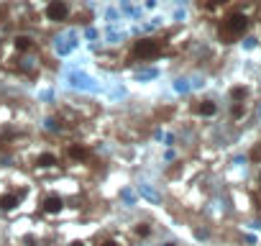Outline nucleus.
Segmentation results:
<instances>
[{"label":"nucleus","instance_id":"1","mask_svg":"<svg viewBox=\"0 0 261 246\" xmlns=\"http://www.w3.org/2000/svg\"><path fill=\"white\" fill-rule=\"evenodd\" d=\"M248 29H251V18H248L243 11H233V13H228V16L220 21L218 36H220L223 44H233V41L243 39V36L248 34Z\"/></svg>","mask_w":261,"mask_h":246},{"label":"nucleus","instance_id":"2","mask_svg":"<svg viewBox=\"0 0 261 246\" xmlns=\"http://www.w3.org/2000/svg\"><path fill=\"white\" fill-rule=\"evenodd\" d=\"M162 54V41L159 39H139L134 44V49H130V57L134 59H156Z\"/></svg>","mask_w":261,"mask_h":246},{"label":"nucleus","instance_id":"3","mask_svg":"<svg viewBox=\"0 0 261 246\" xmlns=\"http://www.w3.org/2000/svg\"><path fill=\"white\" fill-rule=\"evenodd\" d=\"M44 16L54 23H62L69 18V6H67V0H49L46 8H44Z\"/></svg>","mask_w":261,"mask_h":246},{"label":"nucleus","instance_id":"4","mask_svg":"<svg viewBox=\"0 0 261 246\" xmlns=\"http://www.w3.org/2000/svg\"><path fill=\"white\" fill-rule=\"evenodd\" d=\"M192 110H195L197 115H202V118H210V115L218 113V103L210 100V97H205V100H197V103L192 105Z\"/></svg>","mask_w":261,"mask_h":246},{"label":"nucleus","instance_id":"5","mask_svg":"<svg viewBox=\"0 0 261 246\" xmlns=\"http://www.w3.org/2000/svg\"><path fill=\"white\" fill-rule=\"evenodd\" d=\"M44 213H49V215H57V213H62L64 210V200L59 198V195H49V198H44Z\"/></svg>","mask_w":261,"mask_h":246},{"label":"nucleus","instance_id":"6","mask_svg":"<svg viewBox=\"0 0 261 246\" xmlns=\"http://www.w3.org/2000/svg\"><path fill=\"white\" fill-rule=\"evenodd\" d=\"M67 154L74 159V162H87L92 154H90V149L85 146V144H69V149H67Z\"/></svg>","mask_w":261,"mask_h":246},{"label":"nucleus","instance_id":"7","mask_svg":"<svg viewBox=\"0 0 261 246\" xmlns=\"http://www.w3.org/2000/svg\"><path fill=\"white\" fill-rule=\"evenodd\" d=\"M21 203V195L18 192H6V195H0V210H16Z\"/></svg>","mask_w":261,"mask_h":246},{"label":"nucleus","instance_id":"8","mask_svg":"<svg viewBox=\"0 0 261 246\" xmlns=\"http://www.w3.org/2000/svg\"><path fill=\"white\" fill-rule=\"evenodd\" d=\"M13 46H16V52H18V54H29V52L34 49V39H31V36H26V34H21V36H16V39H13Z\"/></svg>","mask_w":261,"mask_h":246},{"label":"nucleus","instance_id":"9","mask_svg":"<svg viewBox=\"0 0 261 246\" xmlns=\"http://www.w3.org/2000/svg\"><path fill=\"white\" fill-rule=\"evenodd\" d=\"M36 164L39 167H44V169H49V167H54V164H59V159L51 154V152H46V154H39V159H36Z\"/></svg>","mask_w":261,"mask_h":246},{"label":"nucleus","instance_id":"10","mask_svg":"<svg viewBox=\"0 0 261 246\" xmlns=\"http://www.w3.org/2000/svg\"><path fill=\"white\" fill-rule=\"evenodd\" d=\"M246 97H248V87L238 85V87L230 90V100H233V103H246Z\"/></svg>","mask_w":261,"mask_h":246},{"label":"nucleus","instance_id":"11","mask_svg":"<svg viewBox=\"0 0 261 246\" xmlns=\"http://www.w3.org/2000/svg\"><path fill=\"white\" fill-rule=\"evenodd\" d=\"M134 233H136L139 238H146V236H151V226H149V223H136V226H134Z\"/></svg>","mask_w":261,"mask_h":246},{"label":"nucleus","instance_id":"12","mask_svg":"<svg viewBox=\"0 0 261 246\" xmlns=\"http://www.w3.org/2000/svg\"><path fill=\"white\" fill-rule=\"evenodd\" d=\"M200 3L210 8V6H220V3H228V0H200Z\"/></svg>","mask_w":261,"mask_h":246},{"label":"nucleus","instance_id":"13","mask_svg":"<svg viewBox=\"0 0 261 246\" xmlns=\"http://www.w3.org/2000/svg\"><path fill=\"white\" fill-rule=\"evenodd\" d=\"M251 157H253V159H261V144H258V149H256V152H253Z\"/></svg>","mask_w":261,"mask_h":246},{"label":"nucleus","instance_id":"14","mask_svg":"<svg viewBox=\"0 0 261 246\" xmlns=\"http://www.w3.org/2000/svg\"><path fill=\"white\" fill-rule=\"evenodd\" d=\"M69 246H85V243H82V241H72Z\"/></svg>","mask_w":261,"mask_h":246},{"label":"nucleus","instance_id":"15","mask_svg":"<svg viewBox=\"0 0 261 246\" xmlns=\"http://www.w3.org/2000/svg\"><path fill=\"white\" fill-rule=\"evenodd\" d=\"M162 246H177V243H174V241H167V243H162Z\"/></svg>","mask_w":261,"mask_h":246},{"label":"nucleus","instance_id":"16","mask_svg":"<svg viewBox=\"0 0 261 246\" xmlns=\"http://www.w3.org/2000/svg\"><path fill=\"white\" fill-rule=\"evenodd\" d=\"M258 192H261V172H258Z\"/></svg>","mask_w":261,"mask_h":246}]
</instances>
